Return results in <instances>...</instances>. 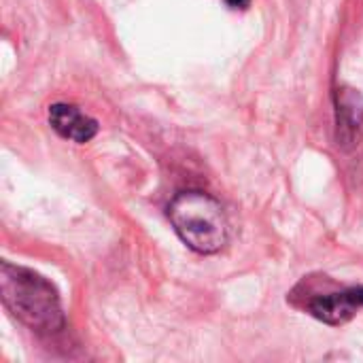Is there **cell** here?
<instances>
[{
    "label": "cell",
    "instance_id": "1",
    "mask_svg": "<svg viewBox=\"0 0 363 363\" xmlns=\"http://www.w3.org/2000/svg\"><path fill=\"white\" fill-rule=\"evenodd\" d=\"M0 294L4 306L28 328L55 332L64 325L55 289L32 270L4 262L0 268Z\"/></svg>",
    "mask_w": 363,
    "mask_h": 363
},
{
    "label": "cell",
    "instance_id": "2",
    "mask_svg": "<svg viewBox=\"0 0 363 363\" xmlns=\"http://www.w3.org/2000/svg\"><path fill=\"white\" fill-rule=\"evenodd\" d=\"M168 219L177 236L200 255L219 253L228 245V219L211 194L198 189L177 194L168 204Z\"/></svg>",
    "mask_w": 363,
    "mask_h": 363
},
{
    "label": "cell",
    "instance_id": "3",
    "mask_svg": "<svg viewBox=\"0 0 363 363\" xmlns=\"http://www.w3.org/2000/svg\"><path fill=\"white\" fill-rule=\"evenodd\" d=\"M49 125L66 140L87 143L98 134V121L85 115L79 106L55 102L49 106Z\"/></svg>",
    "mask_w": 363,
    "mask_h": 363
},
{
    "label": "cell",
    "instance_id": "4",
    "mask_svg": "<svg viewBox=\"0 0 363 363\" xmlns=\"http://www.w3.org/2000/svg\"><path fill=\"white\" fill-rule=\"evenodd\" d=\"M359 306H363V287L317 298L311 304V315L328 325H342L353 319Z\"/></svg>",
    "mask_w": 363,
    "mask_h": 363
},
{
    "label": "cell",
    "instance_id": "5",
    "mask_svg": "<svg viewBox=\"0 0 363 363\" xmlns=\"http://www.w3.org/2000/svg\"><path fill=\"white\" fill-rule=\"evenodd\" d=\"M225 2H228V6H232V9H247L251 0H225Z\"/></svg>",
    "mask_w": 363,
    "mask_h": 363
}]
</instances>
